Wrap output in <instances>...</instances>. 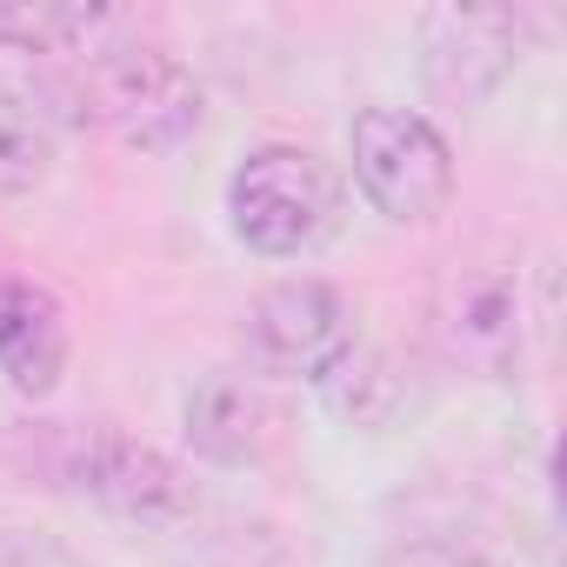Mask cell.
<instances>
[{
	"instance_id": "cell-5",
	"label": "cell",
	"mask_w": 567,
	"mask_h": 567,
	"mask_svg": "<svg viewBox=\"0 0 567 567\" xmlns=\"http://www.w3.org/2000/svg\"><path fill=\"white\" fill-rule=\"evenodd\" d=\"M520 61V21L501 8H427L421 14V74L434 94L474 107Z\"/></svg>"
},
{
	"instance_id": "cell-3",
	"label": "cell",
	"mask_w": 567,
	"mask_h": 567,
	"mask_svg": "<svg viewBox=\"0 0 567 567\" xmlns=\"http://www.w3.org/2000/svg\"><path fill=\"white\" fill-rule=\"evenodd\" d=\"M354 181L374 200V214L401 227H427L454 200V154L421 114L368 107L354 114Z\"/></svg>"
},
{
	"instance_id": "cell-10",
	"label": "cell",
	"mask_w": 567,
	"mask_h": 567,
	"mask_svg": "<svg viewBox=\"0 0 567 567\" xmlns=\"http://www.w3.org/2000/svg\"><path fill=\"white\" fill-rule=\"evenodd\" d=\"M520 274H481L474 288L454 301L447 341L461 361H474L481 374H507L520 361Z\"/></svg>"
},
{
	"instance_id": "cell-6",
	"label": "cell",
	"mask_w": 567,
	"mask_h": 567,
	"mask_svg": "<svg viewBox=\"0 0 567 567\" xmlns=\"http://www.w3.org/2000/svg\"><path fill=\"white\" fill-rule=\"evenodd\" d=\"M74 481H81L107 514L141 520V527H181V520H194V507H200L194 481H187L161 447L127 441V434H94V441L81 447Z\"/></svg>"
},
{
	"instance_id": "cell-8",
	"label": "cell",
	"mask_w": 567,
	"mask_h": 567,
	"mask_svg": "<svg viewBox=\"0 0 567 567\" xmlns=\"http://www.w3.org/2000/svg\"><path fill=\"white\" fill-rule=\"evenodd\" d=\"M68 315L48 288H34L28 274L0 267V374L14 381V394L48 401L68 374Z\"/></svg>"
},
{
	"instance_id": "cell-2",
	"label": "cell",
	"mask_w": 567,
	"mask_h": 567,
	"mask_svg": "<svg viewBox=\"0 0 567 567\" xmlns=\"http://www.w3.org/2000/svg\"><path fill=\"white\" fill-rule=\"evenodd\" d=\"M227 214L234 234L267 260L315 254L341 227V174L315 147H254L227 181Z\"/></svg>"
},
{
	"instance_id": "cell-9",
	"label": "cell",
	"mask_w": 567,
	"mask_h": 567,
	"mask_svg": "<svg viewBox=\"0 0 567 567\" xmlns=\"http://www.w3.org/2000/svg\"><path fill=\"white\" fill-rule=\"evenodd\" d=\"M328 414L348 421V427H394L408 408H414V381L408 368L388 354V348H368V341H348L334 354V368L315 381Z\"/></svg>"
},
{
	"instance_id": "cell-11",
	"label": "cell",
	"mask_w": 567,
	"mask_h": 567,
	"mask_svg": "<svg viewBox=\"0 0 567 567\" xmlns=\"http://www.w3.org/2000/svg\"><path fill=\"white\" fill-rule=\"evenodd\" d=\"M54 167V114L28 94L0 81V194H28Z\"/></svg>"
},
{
	"instance_id": "cell-14",
	"label": "cell",
	"mask_w": 567,
	"mask_h": 567,
	"mask_svg": "<svg viewBox=\"0 0 567 567\" xmlns=\"http://www.w3.org/2000/svg\"><path fill=\"white\" fill-rule=\"evenodd\" d=\"M381 567H494V560H481V554H461V547H447V540H414V547L388 554Z\"/></svg>"
},
{
	"instance_id": "cell-12",
	"label": "cell",
	"mask_w": 567,
	"mask_h": 567,
	"mask_svg": "<svg viewBox=\"0 0 567 567\" xmlns=\"http://www.w3.org/2000/svg\"><path fill=\"white\" fill-rule=\"evenodd\" d=\"M101 28L107 14L81 8V0H0V48H21V54H68Z\"/></svg>"
},
{
	"instance_id": "cell-4",
	"label": "cell",
	"mask_w": 567,
	"mask_h": 567,
	"mask_svg": "<svg viewBox=\"0 0 567 567\" xmlns=\"http://www.w3.org/2000/svg\"><path fill=\"white\" fill-rule=\"evenodd\" d=\"M348 341L354 328L328 280H274L247 308V361L280 381H321Z\"/></svg>"
},
{
	"instance_id": "cell-7",
	"label": "cell",
	"mask_w": 567,
	"mask_h": 567,
	"mask_svg": "<svg viewBox=\"0 0 567 567\" xmlns=\"http://www.w3.org/2000/svg\"><path fill=\"white\" fill-rule=\"evenodd\" d=\"M280 441V401L254 374H207L187 394V447L214 467H254Z\"/></svg>"
},
{
	"instance_id": "cell-13",
	"label": "cell",
	"mask_w": 567,
	"mask_h": 567,
	"mask_svg": "<svg viewBox=\"0 0 567 567\" xmlns=\"http://www.w3.org/2000/svg\"><path fill=\"white\" fill-rule=\"evenodd\" d=\"M0 567H74V554H68V547H54L48 534L0 527Z\"/></svg>"
},
{
	"instance_id": "cell-1",
	"label": "cell",
	"mask_w": 567,
	"mask_h": 567,
	"mask_svg": "<svg viewBox=\"0 0 567 567\" xmlns=\"http://www.w3.org/2000/svg\"><path fill=\"white\" fill-rule=\"evenodd\" d=\"M61 94L74 101L81 121L121 134L127 147H174L200 127V81L174 54L134 48V41L74 54V74L61 81Z\"/></svg>"
}]
</instances>
